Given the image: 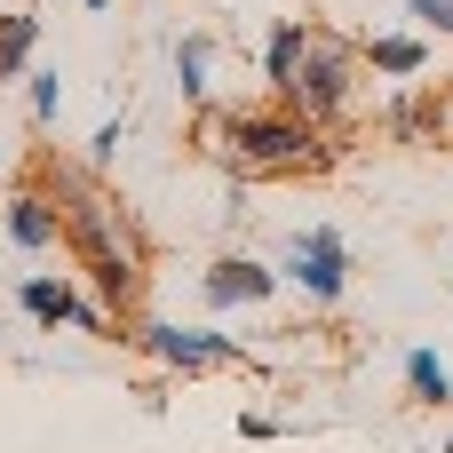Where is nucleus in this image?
<instances>
[{"mask_svg": "<svg viewBox=\"0 0 453 453\" xmlns=\"http://www.w3.org/2000/svg\"><path fill=\"white\" fill-rule=\"evenodd\" d=\"M199 151L231 183H295V175H326L342 143H334V127H319L287 96H271V104H207Z\"/></svg>", "mask_w": 453, "mask_h": 453, "instance_id": "obj_2", "label": "nucleus"}, {"mask_svg": "<svg viewBox=\"0 0 453 453\" xmlns=\"http://www.w3.org/2000/svg\"><path fill=\"white\" fill-rule=\"evenodd\" d=\"M32 48H40V16L32 8H8L0 16V88H16L32 72Z\"/></svg>", "mask_w": 453, "mask_h": 453, "instance_id": "obj_13", "label": "nucleus"}, {"mask_svg": "<svg viewBox=\"0 0 453 453\" xmlns=\"http://www.w3.org/2000/svg\"><path fill=\"white\" fill-rule=\"evenodd\" d=\"M406 398L430 406V414H446V406H453V366L438 358V350H406Z\"/></svg>", "mask_w": 453, "mask_h": 453, "instance_id": "obj_14", "label": "nucleus"}, {"mask_svg": "<svg viewBox=\"0 0 453 453\" xmlns=\"http://www.w3.org/2000/svg\"><path fill=\"white\" fill-rule=\"evenodd\" d=\"M80 8H88V16H111V0H80Z\"/></svg>", "mask_w": 453, "mask_h": 453, "instance_id": "obj_19", "label": "nucleus"}, {"mask_svg": "<svg viewBox=\"0 0 453 453\" xmlns=\"http://www.w3.org/2000/svg\"><path fill=\"white\" fill-rule=\"evenodd\" d=\"M358 64H366V56H358L342 32H326V24H319V32H311V48H303V64H295V80H287V104H295V111H311L319 127H334V119L350 111Z\"/></svg>", "mask_w": 453, "mask_h": 453, "instance_id": "obj_3", "label": "nucleus"}, {"mask_svg": "<svg viewBox=\"0 0 453 453\" xmlns=\"http://www.w3.org/2000/svg\"><path fill=\"white\" fill-rule=\"evenodd\" d=\"M207 72H215V40H207V32H183V40H175V88H183L191 111H207V96H215Z\"/></svg>", "mask_w": 453, "mask_h": 453, "instance_id": "obj_12", "label": "nucleus"}, {"mask_svg": "<svg viewBox=\"0 0 453 453\" xmlns=\"http://www.w3.org/2000/svg\"><path fill=\"white\" fill-rule=\"evenodd\" d=\"M406 16H422L430 32H446V40H453V0H406Z\"/></svg>", "mask_w": 453, "mask_h": 453, "instance_id": "obj_18", "label": "nucleus"}, {"mask_svg": "<svg viewBox=\"0 0 453 453\" xmlns=\"http://www.w3.org/2000/svg\"><path fill=\"white\" fill-rule=\"evenodd\" d=\"M279 271H287V287H303L319 311H334V303H342V287H350V247H342V231H334V223H311V231H295V239H287Z\"/></svg>", "mask_w": 453, "mask_h": 453, "instance_id": "obj_5", "label": "nucleus"}, {"mask_svg": "<svg viewBox=\"0 0 453 453\" xmlns=\"http://www.w3.org/2000/svg\"><path fill=\"white\" fill-rule=\"evenodd\" d=\"M24 119H32V135H48V127L64 119V72H32V104H24Z\"/></svg>", "mask_w": 453, "mask_h": 453, "instance_id": "obj_15", "label": "nucleus"}, {"mask_svg": "<svg viewBox=\"0 0 453 453\" xmlns=\"http://www.w3.org/2000/svg\"><path fill=\"white\" fill-rule=\"evenodd\" d=\"M311 32H319L311 16H279V24H271V40H263V56H255V64H263V88H271V96H287V80H295L303 48H311Z\"/></svg>", "mask_w": 453, "mask_h": 453, "instance_id": "obj_10", "label": "nucleus"}, {"mask_svg": "<svg viewBox=\"0 0 453 453\" xmlns=\"http://www.w3.org/2000/svg\"><path fill=\"white\" fill-rule=\"evenodd\" d=\"M279 279H287V271H271V263H255V255H215V263L199 271V295H207V311H255V303L279 295Z\"/></svg>", "mask_w": 453, "mask_h": 453, "instance_id": "obj_8", "label": "nucleus"}, {"mask_svg": "<svg viewBox=\"0 0 453 453\" xmlns=\"http://www.w3.org/2000/svg\"><path fill=\"white\" fill-rule=\"evenodd\" d=\"M127 342L151 358V366H167V374H223V366H247V342H231V334H215V326H175V319H135L127 326Z\"/></svg>", "mask_w": 453, "mask_h": 453, "instance_id": "obj_4", "label": "nucleus"}, {"mask_svg": "<svg viewBox=\"0 0 453 453\" xmlns=\"http://www.w3.org/2000/svg\"><path fill=\"white\" fill-rule=\"evenodd\" d=\"M438 453H453V430H446V438H438Z\"/></svg>", "mask_w": 453, "mask_h": 453, "instance_id": "obj_20", "label": "nucleus"}, {"mask_svg": "<svg viewBox=\"0 0 453 453\" xmlns=\"http://www.w3.org/2000/svg\"><path fill=\"white\" fill-rule=\"evenodd\" d=\"M16 303H24V319H32L40 334H56V326H72V311H80V287H72L64 271H56V279H48V271H32V279L16 287Z\"/></svg>", "mask_w": 453, "mask_h": 453, "instance_id": "obj_11", "label": "nucleus"}, {"mask_svg": "<svg viewBox=\"0 0 453 453\" xmlns=\"http://www.w3.org/2000/svg\"><path fill=\"white\" fill-rule=\"evenodd\" d=\"M0 223H8V239H16L24 255H56V247H72V231H64V207H56V191H48L40 175H24V183L8 191Z\"/></svg>", "mask_w": 453, "mask_h": 453, "instance_id": "obj_6", "label": "nucleus"}, {"mask_svg": "<svg viewBox=\"0 0 453 453\" xmlns=\"http://www.w3.org/2000/svg\"><path fill=\"white\" fill-rule=\"evenodd\" d=\"M119 143H127V111H119V119H104V127L88 135V167H111V159H119Z\"/></svg>", "mask_w": 453, "mask_h": 453, "instance_id": "obj_17", "label": "nucleus"}, {"mask_svg": "<svg viewBox=\"0 0 453 453\" xmlns=\"http://www.w3.org/2000/svg\"><path fill=\"white\" fill-rule=\"evenodd\" d=\"M32 175H40V183L56 191V207H64L80 287H88L96 303H111V311L135 326L143 287H151V247H143V231H135L127 199H111V191H104V167H72V159H56V151H32Z\"/></svg>", "mask_w": 453, "mask_h": 453, "instance_id": "obj_1", "label": "nucleus"}, {"mask_svg": "<svg viewBox=\"0 0 453 453\" xmlns=\"http://www.w3.org/2000/svg\"><path fill=\"white\" fill-rule=\"evenodd\" d=\"M382 135H390V143H446L453 135V88H414V80H398V96L382 104Z\"/></svg>", "mask_w": 453, "mask_h": 453, "instance_id": "obj_7", "label": "nucleus"}, {"mask_svg": "<svg viewBox=\"0 0 453 453\" xmlns=\"http://www.w3.org/2000/svg\"><path fill=\"white\" fill-rule=\"evenodd\" d=\"M231 430H239L247 446H271V438H303V422H287V414H239Z\"/></svg>", "mask_w": 453, "mask_h": 453, "instance_id": "obj_16", "label": "nucleus"}, {"mask_svg": "<svg viewBox=\"0 0 453 453\" xmlns=\"http://www.w3.org/2000/svg\"><path fill=\"white\" fill-rule=\"evenodd\" d=\"M358 56H366V72H374V80H390V88L430 72V40H422V32H366V40H358Z\"/></svg>", "mask_w": 453, "mask_h": 453, "instance_id": "obj_9", "label": "nucleus"}]
</instances>
